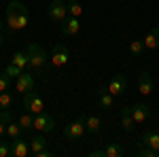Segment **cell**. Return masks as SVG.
<instances>
[{"label":"cell","mask_w":159,"mask_h":157,"mask_svg":"<svg viewBox=\"0 0 159 157\" xmlns=\"http://www.w3.org/2000/svg\"><path fill=\"white\" fill-rule=\"evenodd\" d=\"M21 15H30L28 13V7H25L24 2H19V0H13L9 2V7H7V28L11 30V32H19V17Z\"/></svg>","instance_id":"obj_1"},{"label":"cell","mask_w":159,"mask_h":157,"mask_svg":"<svg viewBox=\"0 0 159 157\" xmlns=\"http://www.w3.org/2000/svg\"><path fill=\"white\" fill-rule=\"evenodd\" d=\"M28 58H30V68H32L34 72H38V70L49 62L47 51L40 47V45H36V43H32V45L28 47Z\"/></svg>","instance_id":"obj_2"},{"label":"cell","mask_w":159,"mask_h":157,"mask_svg":"<svg viewBox=\"0 0 159 157\" xmlns=\"http://www.w3.org/2000/svg\"><path fill=\"white\" fill-rule=\"evenodd\" d=\"M47 15H49L51 21L61 24V21L68 17V4H66L64 0H51L49 7H47Z\"/></svg>","instance_id":"obj_3"},{"label":"cell","mask_w":159,"mask_h":157,"mask_svg":"<svg viewBox=\"0 0 159 157\" xmlns=\"http://www.w3.org/2000/svg\"><path fill=\"white\" fill-rule=\"evenodd\" d=\"M87 132L85 127V115L83 117H79L76 121H72V123H68L66 127H64V136H66V140H70V142H74V140H79V138H83V134Z\"/></svg>","instance_id":"obj_4"},{"label":"cell","mask_w":159,"mask_h":157,"mask_svg":"<svg viewBox=\"0 0 159 157\" xmlns=\"http://www.w3.org/2000/svg\"><path fill=\"white\" fill-rule=\"evenodd\" d=\"M68 60H70V51H68V47L61 45V43H57V45L53 47V53L49 55L51 66H53V68H61V66L68 64Z\"/></svg>","instance_id":"obj_5"},{"label":"cell","mask_w":159,"mask_h":157,"mask_svg":"<svg viewBox=\"0 0 159 157\" xmlns=\"http://www.w3.org/2000/svg\"><path fill=\"white\" fill-rule=\"evenodd\" d=\"M53 127H55V119H53V115H47L45 110L38 113V115H34V130H36V132L49 134V132H53Z\"/></svg>","instance_id":"obj_6"},{"label":"cell","mask_w":159,"mask_h":157,"mask_svg":"<svg viewBox=\"0 0 159 157\" xmlns=\"http://www.w3.org/2000/svg\"><path fill=\"white\" fill-rule=\"evenodd\" d=\"M24 109L28 110V113H32V115H38V113H43V110H45V104H43V100H40L38 94H34V91H25V96H24Z\"/></svg>","instance_id":"obj_7"},{"label":"cell","mask_w":159,"mask_h":157,"mask_svg":"<svg viewBox=\"0 0 159 157\" xmlns=\"http://www.w3.org/2000/svg\"><path fill=\"white\" fill-rule=\"evenodd\" d=\"M60 28H61V34H64V36H76L79 30H81V21H79V17L68 15V17L60 24Z\"/></svg>","instance_id":"obj_8"},{"label":"cell","mask_w":159,"mask_h":157,"mask_svg":"<svg viewBox=\"0 0 159 157\" xmlns=\"http://www.w3.org/2000/svg\"><path fill=\"white\" fill-rule=\"evenodd\" d=\"M34 85H36L34 76H32V74H28V72H21L17 79H15V89H17V91H21V94L32 91V89H34Z\"/></svg>","instance_id":"obj_9"},{"label":"cell","mask_w":159,"mask_h":157,"mask_svg":"<svg viewBox=\"0 0 159 157\" xmlns=\"http://www.w3.org/2000/svg\"><path fill=\"white\" fill-rule=\"evenodd\" d=\"M106 89H108L112 96H121V94H125V89H127V81L123 76H119V74H115L108 81V87Z\"/></svg>","instance_id":"obj_10"},{"label":"cell","mask_w":159,"mask_h":157,"mask_svg":"<svg viewBox=\"0 0 159 157\" xmlns=\"http://www.w3.org/2000/svg\"><path fill=\"white\" fill-rule=\"evenodd\" d=\"M11 155L13 157H28L30 153V142H24L21 138H15L11 142Z\"/></svg>","instance_id":"obj_11"},{"label":"cell","mask_w":159,"mask_h":157,"mask_svg":"<svg viewBox=\"0 0 159 157\" xmlns=\"http://www.w3.org/2000/svg\"><path fill=\"white\" fill-rule=\"evenodd\" d=\"M138 89L142 96H151L153 94V79L148 72H140L138 74Z\"/></svg>","instance_id":"obj_12"},{"label":"cell","mask_w":159,"mask_h":157,"mask_svg":"<svg viewBox=\"0 0 159 157\" xmlns=\"http://www.w3.org/2000/svg\"><path fill=\"white\" fill-rule=\"evenodd\" d=\"M148 115H151V109H148L147 104H134L132 106V117H134L136 125L138 123H144L148 119Z\"/></svg>","instance_id":"obj_13"},{"label":"cell","mask_w":159,"mask_h":157,"mask_svg":"<svg viewBox=\"0 0 159 157\" xmlns=\"http://www.w3.org/2000/svg\"><path fill=\"white\" fill-rule=\"evenodd\" d=\"M121 125L125 132H132L136 127V121L132 117V106H123L121 109Z\"/></svg>","instance_id":"obj_14"},{"label":"cell","mask_w":159,"mask_h":157,"mask_svg":"<svg viewBox=\"0 0 159 157\" xmlns=\"http://www.w3.org/2000/svg\"><path fill=\"white\" fill-rule=\"evenodd\" d=\"M142 145H147V146H151V149L159 151V132L147 130V132L142 134Z\"/></svg>","instance_id":"obj_15"},{"label":"cell","mask_w":159,"mask_h":157,"mask_svg":"<svg viewBox=\"0 0 159 157\" xmlns=\"http://www.w3.org/2000/svg\"><path fill=\"white\" fill-rule=\"evenodd\" d=\"M159 47V28H151L144 36V49H157Z\"/></svg>","instance_id":"obj_16"},{"label":"cell","mask_w":159,"mask_h":157,"mask_svg":"<svg viewBox=\"0 0 159 157\" xmlns=\"http://www.w3.org/2000/svg\"><path fill=\"white\" fill-rule=\"evenodd\" d=\"M45 146H47V140H45V136H43V134L38 132L36 136L30 140V153H32V155H36V153H40V151L45 149Z\"/></svg>","instance_id":"obj_17"},{"label":"cell","mask_w":159,"mask_h":157,"mask_svg":"<svg viewBox=\"0 0 159 157\" xmlns=\"http://www.w3.org/2000/svg\"><path fill=\"white\" fill-rule=\"evenodd\" d=\"M100 106L102 109H112L115 106V96L110 94L106 87H100Z\"/></svg>","instance_id":"obj_18"},{"label":"cell","mask_w":159,"mask_h":157,"mask_svg":"<svg viewBox=\"0 0 159 157\" xmlns=\"http://www.w3.org/2000/svg\"><path fill=\"white\" fill-rule=\"evenodd\" d=\"M125 155V149L119 142H110L104 146V157H123Z\"/></svg>","instance_id":"obj_19"},{"label":"cell","mask_w":159,"mask_h":157,"mask_svg":"<svg viewBox=\"0 0 159 157\" xmlns=\"http://www.w3.org/2000/svg\"><path fill=\"white\" fill-rule=\"evenodd\" d=\"M85 127H87V132L98 134L100 127H102V121H100V117H96V115H85Z\"/></svg>","instance_id":"obj_20"},{"label":"cell","mask_w":159,"mask_h":157,"mask_svg":"<svg viewBox=\"0 0 159 157\" xmlns=\"http://www.w3.org/2000/svg\"><path fill=\"white\" fill-rule=\"evenodd\" d=\"M11 64L15 66H19V68H25V66H30V58H28V51H17V53H13L11 58Z\"/></svg>","instance_id":"obj_21"},{"label":"cell","mask_w":159,"mask_h":157,"mask_svg":"<svg viewBox=\"0 0 159 157\" xmlns=\"http://www.w3.org/2000/svg\"><path fill=\"white\" fill-rule=\"evenodd\" d=\"M21 132H24V127H21L19 123H15V121H11V123L7 125V136H9L11 140H15V138H21Z\"/></svg>","instance_id":"obj_22"},{"label":"cell","mask_w":159,"mask_h":157,"mask_svg":"<svg viewBox=\"0 0 159 157\" xmlns=\"http://www.w3.org/2000/svg\"><path fill=\"white\" fill-rule=\"evenodd\" d=\"M19 125L24 127V132H28V130H32V127H34V115L25 110L24 115H21V119H19Z\"/></svg>","instance_id":"obj_23"},{"label":"cell","mask_w":159,"mask_h":157,"mask_svg":"<svg viewBox=\"0 0 159 157\" xmlns=\"http://www.w3.org/2000/svg\"><path fill=\"white\" fill-rule=\"evenodd\" d=\"M66 4H68V15H72V17H81V13H83V7H81L76 0H68Z\"/></svg>","instance_id":"obj_24"},{"label":"cell","mask_w":159,"mask_h":157,"mask_svg":"<svg viewBox=\"0 0 159 157\" xmlns=\"http://www.w3.org/2000/svg\"><path fill=\"white\" fill-rule=\"evenodd\" d=\"M144 51V40H132L129 43V53L132 55H142Z\"/></svg>","instance_id":"obj_25"},{"label":"cell","mask_w":159,"mask_h":157,"mask_svg":"<svg viewBox=\"0 0 159 157\" xmlns=\"http://www.w3.org/2000/svg\"><path fill=\"white\" fill-rule=\"evenodd\" d=\"M13 104V96L9 91H0V110L2 109H9Z\"/></svg>","instance_id":"obj_26"},{"label":"cell","mask_w":159,"mask_h":157,"mask_svg":"<svg viewBox=\"0 0 159 157\" xmlns=\"http://www.w3.org/2000/svg\"><path fill=\"white\" fill-rule=\"evenodd\" d=\"M138 155L140 157H159V151H155V149H151V146H147V145H142L140 151H138Z\"/></svg>","instance_id":"obj_27"},{"label":"cell","mask_w":159,"mask_h":157,"mask_svg":"<svg viewBox=\"0 0 159 157\" xmlns=\"http://www.w3.org/2000/svg\"><path fill=\"white\" fill-rule=\"evenodd\" d=\"M9 87H11V76L4 72H0V91H9Z\"/></svg>","instance_id":"obj_28"},{"label":"cell","mask_w":159,"mask_h":157,"mask_svg":"<svg viewBox=\"0 0 159 157\" xmlns=\"http://www.w3.org/2000/svg\"><path fill=\"white\" fill-rule=\"evenodd\" d=\"M21 72H24V68H19V66H15V64H9V66H7V74H9L11 79H17Z\"/></svg>","instance_id":"obj_29"},{"label":"cell","mask_w":159,"mask_h":157,"mask_svg":"<svg viewBox=\"0 0 159 157\" xmlns=\"http://www.w3.org/2000/svg\"><path fill=\"white\" fill-rule=\"evenodd\" d=\"M11 155V145L4 142V138H0V157H9Z\"/></svg>","instance_id":"obj_30"},{"label":"cell","mask_w":159,"mask_h":157,"mask_svg":"<svg viewBox=\"0 0 159 157\" xmlns=\"http://www.w3.org/2000/svg\"><path fill=\"white\" fill-rule=\"evenodd\" d=\"M0 121H2L4 125H9V123L13 121V115H11V110H9V109H2V110H0Z\"/></svg>","instance_id":"obj_31"},{"label":"cell","mask_w":159,"mask_h":157,"mask_svg":"<svg viewBox=\"0 0 159 157\" xmlns=\"http://www.w3.org/2000/svg\"><path fill=\"white\" fill-rule=\"evenodd\" d=\"M34 157H53V151H47V149H43L40 153H36Z\"/></svg>","instance_id":"obj_32"},{"label":"cell","mask_w":159,"mask_h":157,"mask_svg":"<svg viewBox=\"0 0 159 157\" xmlns=\"http://www.w3.org/2000/svg\"><path fill=\"white\" fill-rule=\"evenodd\" d=\"M91 157H104V149H98V151H91Z\"/></svg>","instance_id":"obj_33"},{"label":"cell","mask_w":159,"mask_h":157,"mask_svg":"<svg viewBox=\"0 0 159 157\" xmlns=\"http://www.w3.org/2000/svg\"><path fill=\"white\" fill-rule=\"evenodd\" d=\"M4 134H7V125L0 121V138H4Z\"/></svg>","instance_id":"obj_34"},{"label":"cell","mask_w":159,"mask_h":157,"mask_svg":"<svg viewBox=\"0 0 159 157\" xmlns=\"http://www.w3.org/2000/svg\"><path fill=\"white\" fill-rule=\"evenodd\" d=\"M2 45H4V34L0 32V47H2Z\"/></svg>","instance_id":"obj_35"},{"label":"cell","mask_w":159,"mask_h":157,"mask_svg":"<svg viewBox=\"0 0 159 157\" xmlns=\"http://www.w3.org/2000/svg\"><path fill=\"white\" fill-rule=\"evenodd\" d=\"M4 25H7V24H4V21L0 19V32H2V28H4Z\"/></svg>","instance_id":"obj_36"},{"label":"cell","mask_w":159,"mask_h":157,"mask_svg":"<svg viewBox=\"0 0 159 157\" xmlns=\"http://www.w3.org/2000/svg\"><path fill=\"white\" fill-rule=\"evenodd\" d=\"M136 2H140V0H136Z\"/></svg>","instance_id":"obj_37"}]
</instances>
